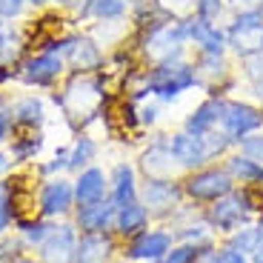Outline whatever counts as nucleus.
Returning <instances> with one entry per match:
<instances>
[{"label": "nucleus", "mask_w": 263, "mask_h": 263, "mask_svg": "<svg viewBox=\"0 0 263 263\" xmlns=\"http://www.w3.org/2000/svg\"><path fill=\"white\" fill-rule=\"evenodd\" d=\"M140 40H138V52L149 60L152 66L163 63V60H178L186 58L189 49V26L186 17H160L158 23H152L146 29H138Z\"/></svg>", "instance_id": "nucleus-1"}, {"label": "nucleus", "mask_w": 263, "mask_h": 263, "mask_svg": "<svg viewBox=\"0 0 263 263\" xmlns=\"http://www.w3.org/2000/svg\"><path fill=\"white\" fill-rule=\"evenodd\" d=\"M197 72H195V60L178 58V60H163L155 63L143 72V89L149 98L160 100V103H172L180 95L197 89Z\"/></svg>", "instance_id": "nucleus-2"}, {"label": "nucleus", "mask_w": 263, "mask_h": 263, "mask_svg": "<svg viewBox=\"0 0 263 263\" xmlns=\"http://www.w3.org/2000/svg\"><path fill=\"white\" fill-rule=\"evenodd\" d=\"M60 106L72 120H78L80 126L92 123L95 118H100V106L106 100L103 80L95 72H74L66 80L63 95H60Z\"/></svg>", "instance_id": "nucleus-3"}, {"label": "nucleus", "mask_w": 263, "mask_h": 263, "mask_svg": "<svg viewBox=\"0 0 263 263\" xmlns=\"http://www.w3.org/2000/svg\"><path fill=\"white\" fill-rule=\"evenodd\" d=\"M226 46L235 58H252L263 54V0L255 6L237 9L226 23Z\"/></svg>", "instance_id": "nucleus-4"}, {"label": "nucleus", "mask_w": 263, "mask_h": 263, "mask_svg": "<svg viewBox=\"0 0 263 263\" xmlns=\"http://www.w3.org/2000/svg\"><path fill=\"white\" fill-rule=\"evenodd\" d=\"M255 209H257V203H255V195H252L249 186H240V189L235 186L229 195H223L220 200L206 206L203 217L209 220L215 235H232L235 229L249 223V217Z\"/></svg>", "instance_id": "nucleus-5"}, {"label": "nucleus", "mask_w": 263, "mask_h": 263, "mask_svg": "<svg viewBox=\"0 0 263 263\" xmlns=\"http://www.w3.org/2000/svg\"><path fill=\"white\" fill-rule=\"evenodd\" d=\"M180 186H183L186 200H192V203H215L223 195H229L237 183L229 172H226V166L209 163V166H200L195 172H186Z\"/></svg>", "instance_id": "nucleus-6"}, {"label": "nucleus", "mask_w": 263, "mask_h": 263, "mask_svg": "<svg viewBox=\"0 0 263 263\" xmlns=\"http://www.w3.org/2000/svg\"><path fill=\"white\" fill-rule=\"evenodd\" d=\"M220 129H223V135L237 146L243 138L263 132V106L249 103V100H232L229 98L223 120H220Z\"/></svg>", "instance_id": "nucleus-7"}, {"label": "nucleus", "mask_w": 263, "mask_h": 263, "mask_svg": "<svg viewBox=\"0 0 263 263\" xmlns=\"http://www.w3.org/2000/svg\"><path fill=\"white\" fill-rule=\"evenodd\" d=\"M186 195H183V186L178 180H146L143 189H140V203L146 206L152 217H172L175 212L183 206Z\"/></svg>", "instance_id": "nucleus-8"}, {"label": "nucleus", "mask_w": 263, "mask_h": 263, "mask_svg": "<svg viewBox=\"0 0 263 263\" xmlns=\"http://www.w3.org/2000/svg\"><path fill=\"white\" fill-rule=\"evenodd\" d=\"M66 72V60L54 52H34L17 66V78L26 86H52Z\"/></svg>", "instance_id": "nucleus-9"}, {"label": "nucleus", "mask_w": 263, "mask_h": 263, "mask_svg": "<svg viewBox=\"0 0 263 263\" xmlns=\"http://www.w3.org/2000/svg\"><path fill=\"white\" fill-rule=\"evenodd\" d=\"M195 72L200 89H206L209 95H226V89L235 86L226 54H195Z\"/></svg>", "instance_id": "nucleus-10"}, {"label": "nucleus", "mask_w": 263, "mask_h": 263, "mask_svg": "<svg viewBox=\"0 0 263 263\" xmlns=\"http://www.w3.org/2000/svg\"><path fill=\"white\" fill-rule=\"evenodd\" d=\"M175 246V235L166 229H146L129 240L126 257L135 263H160Z\"/></svg>", "instance_id": "nucleus-11"}, {"label": "nucleus", "mask_w": 263, "mask_h": 263, "mask_svg": "<svg viewBox=\"0 0 263 263\" xmlns=\"http://www.w3.org/2000/svg\"><path fill=\"white\" fill-rule=\"evenodd\" d=\"M78 226L74 223H60L52 226L46 240L37 246L40 249V263H74L78 255Z\"/></svg>", "instance_id": "nucleus-12"}, {"label": "nucleus", "mask_w": 263, "mask_h": 263, "mask_svg": "<svg viewBox=\"0 0 263 263\" xmlns=\"http://www.w3.org/2000/svg\"><path fill=\"white\" fill-rule=\"evenodd\" d=\"M169 149H172V158L175 163L180 166V172H195L200 166H209L212 158L209 152H206V140L203 135L197 138V135H189V132H175L169 135Z\"/></svg>", "instance_id": "nucleus-13"}, {"label": "nucleus", "mask_w": 263, "mask_h": 263, "mask_svg": "<svg viewBox=\"0 0 263 263\" xmlns=\"http://www.w3.org/2000/svg\"><path fill=\"white\" fill-rule=\"evenodd\" d=\"M186 26H189V46L195 49V54H226V29L220 23H209L203 17H195L189 14L186 17Z\"/></svg>", "instance_id": "nucleus-14"}, {"label": "nucleus", "mask_w": 263, "mask_h": 263, "mask_svg": "<svg viewBox=\"0 0 263 263\" xmlns=\"http://www.w3.org/2000/svg\"><path fill=\"white\" fill-rule=\"evenodd\" d=\"M226 103H229L226 95H209L203 103H197L195 109L189 112V118L183 120V132H189V135H197V138H200V135H209V132L220 129Z\"/></svg>", "instance_id": "nucleus-15"}, {"label": "nucleus", "mask_w": 263, "mask_h": 263, "mask_svg": "<svg viewBox=\"0 0 263 263\" xmlns=\"http://www.w3.org/2000/svg\"><path fill=\"white\" fill-rule=\"evenodd\" d=\"M140 169H143L146 180H172L180 172V166L175 163L169 149V138L152 140L149 149L140 152Z\"/></svg>", "instance_id": "nucleus-16"}, {"label": "nucleus", "mask_w": 263, "mask_h": 263, "mask_svg": "<svg viewBox=\"0 0 263 263\" xmlns=\"http://www.w3.org/2000/svg\"><path fill=\"white\" fill-rule=\"evenodd\" d=\"M40 215L43 217H63L74 209V186L66 178H52L40 189Z\"/></svg>", "instance_id": "nucleus-17"}, {"label": "nucleus", "mask_w": 263, "mask_h": 263, "mask_svg": "<svg viewBox=\"0 0 263 263\" xmlns=\"http://www.w3.org/2000/svg\"><path fill=\"white\" fill-rule=\"evenodd\" d=\"M109 200V175L100 166H86L74 180V209Z\"/></svg>", "instance_id": "nucleus-18"}, {"label": "nucleus", "mask_w": 263, "mask_h": 263, "mask_svg": "<svg viewBox=\"0 0 263 263\" xmlns=\"http://www.w3.org/2000/svg\"><path fill=\"white\" fill-rule=\"evenodd\" d=\"M109 200H112L115 209H123V206L140 200V189H138V172L135 166L120 160L112 169V178H109Z\"/></svg>", "instance_id": "nucleus-19"}, {"label": "nucleus", "mask_w": 263, "mask_h": 263, "mask_svg": "<svg viewBox=\"0 0 263 263\" xmlns=\"http://www.w3.org/2000/svg\"><path fill=\"white\" fill-rule=\"evenodd\" d=\"M115 240L109 232H89L78 237V255L74 263H112Z\"/></svg>", "instance_id": "nucleus-20"}, {"label": "nucleus", "mask_w": 263, "mask_h": 263, "mask_svg": "<svg viewBox=\"0 0 263 263\" xmlns=\"http://www.w3.org/2000/svg\"><path fill=\"white\" fill-rule=\"evenodd\" d=\"M9 118H12V129H40L43 120H46V109H43V100L26 95V98H17L14 103H9Z\"/></svg>", "instance_id": "nucleus-21"}, {"label": "nucleus", "mask_w": 263, "mask_h": 263, "mask_svg": "<svg viewBox=\"0 0 263 263\" xmlns=\"http://www.w3.org/2000/svg\"><path fill=\"white\" fill-rule=\"evenodd\" d=\"M115 206L112 200H103V203H95V206H80L78 215H74V226L78 232L89 235V232H109L115 229Z\"/></svg>", "instance_id": "nucleus-22"}, {"label": "nucleus", "mask_w": 263, "mask_h": 263, "mask_svg": "<svg viewBox=\"0 0 263 263\" xmlns=\"http://www.w3.org/2000/svg\"><path fill=\"white\" fill-rule=\"evenodd\" d=\"M223 166L232 178H235V183L249 186V189H255V186L263 189V163L252 160L249 155H243V152H229Z\"/></svg>", "instance_id": "nucleus-23"}, {"label": "nucleus", "mask_w": 263, "mask_h": 263, "mask_svg": "<svg viewBox=\"0 0 263 263\" xmlns=\"http://www.w3.org/2000/svg\"><path fill=\"white\" fill-rule=\"evenodd\" d=\"M149 220H152V215L146 212V206L140 203V200H135V203H129V206L115 212V232H118L120 237H129L132 240L135 235L149 229Z\"/></svg>", "instance_id": "nucleus-24"}, {"label": "nucleus", "mask_w": 263, "mask_h": 263, "mask_svg": "<svg viewBox=\"0 0 263 263\" xmlns=\"http://www.w3.org/2000/svg\"><path fill=\"white\" fill-rule=\"evenodd\" d=\"M129 12L126 0H83V6H78L80 17H95L100 23H120Z\"/></svg>", "instance_id": "nucleus-25"}, {"label": "nucleus", "mask_w": 263, "mask_h": 263, "mask_svg": "<svg viewBox=\"0 0 263 263\" xmlns=\"http://www.w3.org/2000/svg\"><path fill=\"white\" fill-rule=\"evenodd\" d=\"M263 243V223H246L240 229H235L232 235H226V246L243 252V255L255 257V252Z\"/></svg>", "instance_id": "nucleus-26"}, {"label": "nucleus", "mask_w": 263, "mask_h": 263, "mask_svg": "<svg viewBox=\"0 0 263 263\" xmlns=\"http://www.w3.org/2000/svg\"><path fill=\"white\" fill-rule=\"evenodd\" d=\"M95 158H98V140H92L89 135L74 138V143L69 146V169L83 172L86 166H92Z\"/></svg>", "instance_id": "nucleus-27"}, {"label": "nucleus", "mask_w": 263, "mask_h": 263, "mask_svg": "<svg viewBox=\"0 0 263 263\" xmlns=\"http://www.w3.org/2000/svg\"><path fill=\"white\" fill-rule=\"evenodd\" d=\"M40 146H43V138H40V135H17V138L12 140L9 155H12L14 163H26V160L37 158Z\"/></svg>", "instance_id": "nucleus-28"}, {"label": "nucleus", "mask_w": 263, "mask_h": 263, "mask_svg": "<svg viewBox=\"0 0 263 263\" xmlns=\"http://www.w3.org/2000/svg\"><path fill=\"white\" fill-rule=\"evenodd\" d=\"M17 229H20V235H23V243L40 246L46 240V235L52 232V226L43 223V220H17Z\"/></svg>", "instance_id": "nucleus-29"}, {"label": "nucleus", "mask_w": 263, "mask_h": 263, "mask_svg": "<svg viewBox=\"0 0 263 263\" xmlns=\"http://www.w3.org/2000/svg\"><path fill=\"white\" fill-rule=\"evenodd\" d=\"M226 12V0H195V17H203L209 23H220Z\"/></svg>", "instance_id": "nucleus-30"}, {"label": "nucleus", "mask_w": 263, "mask_h": 263, "mask_svg": "<svg viewBox=\"0 0 263 263\" xmlns=\"http://www.w3.org/2000/svg\"><path fill=\"white\" fill-rule=\"evenodd\" d=\"M203 246H192V243H175L169 249V255L163 257L160 263H195L197 255H200Z\"/></svg>", "instance_id": "nucleus-31"}, {"label": "nucleus", "mask_w": 263, "mask_h": 263, "mask_svg": "<svg viewBox=\"0 0 263 263\" xmlns=\"http://www.w3.org/2000/svg\"><path fill=\"white\" fill-rule=\"evenodd\" d=\"M237 152H243V155H249L252 160L263 163V132H257V135H249V138H243L240 143H237Z\"/></svg>", "instance_id": "nucleus-32"}, {"label": "nucleus", "mask_w": 263, "mask_h": 263, "mask_svg": "<svg viewBox=\"0 0 263 263\" xmlns=\"http://www.w3.org/2000/svg\"><path fill=\"white\" fill-rule=\"evenodd\" d=\"M240 72H243V78L249 80V83H257V80H263V54H252V58H243L240 60Z\"/></svg>", "instance_id": "nucleus-33"}, {"label": "nucleus", "mask_w": 263, "mask_h": 263, "mask_svg": "<svg viewBox=\"0 0 263 263\" xmlns=\"http://www.w3.org/2000/svg\"><path fill=\"white\" fill-rule=\"evenodd\" d=\"M212 263H249V255L232 249V246H220V249L215 246V257H212Z\"/></svg>", "instance_id": "nucleus-34"}, {"label": "nucleus", "mask_w": 263, "mask_h": 263, "mask_svg": "<svg viewBox=\"0 0 263 263\" xmlns=\"http://www.w3.org/2000/svg\"><path fill=\"white\" fill-rule=\"evenodd\" d=\"M60 169H69V149H66V146L54 152V158L49 160V163L40 166V172H43V175H54V172H60Z\"/></svg>", "instance_id": "nucleus-35"}, {"label": "nucleus", "mask_w": 263, "mask_h": 263, "mask_svg": "<svg viewBox=\"0 0 263 263\" xmlns=\"http://www.w3.org/2000/svg\"><path fill=\"white\" fill-rule=\"evenodd\" d=\"M26 6H29L26 0H0V20H14V17H20Z\"/></svg>", "instance_id": "nucleus-36"}, {"label": "nucleus", "mask_w": 263, "mask_h": 263, "mask_svg": "<svg viewBox=\"0 0 263 263\" xmlns=\"http://www.w3.org/2000/svg\"><path fill=\"white\" fill-rule=\"evenodd\" d=\"M158 115H160V100L152 98V103H143V106L138 109V123L152 126L155 120H158Z\"/></svg>", "instance_id": "nucleus-37"}, {"label": "nucleus", "mask_w": 263, "mask_h": 263, "mask_svg": "<svg viewBox=\"0 0 263 263\" xmlns=\"http://www.w3.org/2000/svg\"><path fill=\"white\" fill-rule=\"evenodd\" d=\"M12 217L14 212H12V192H9V195L0 197V235H6V229L12 226Z\"/></svg>", "instance_id": "nucleus-38"}, {"label": "nucleus", "mask_w": 263, "mask_h": 263, "mask_svg": "<svg viewBox=\"0 0 263 263\" xmlns=\"http://www.w3.org/2000/svg\"><path fill=\"white\" fill-rule=\"evenodd\" d=\"M12 46H14L12 32H3V29H0V63H9V60L14 58V54H12Z\"/></svg>", "instance_id": "nucleus-39"}, {"label": "nucleus", "mask_w": 263, "mask_h": 263, "mask_svg": "<svg viewBox=\"0 0 263 263\" xmlns=\"http://www.w3.org/2000/svg\"><path fill=\"white\" fill-rule=\"evenodd\" d=\"M9 132H12V118H9V109L0 112V143L9 138Z\"/></svg>", "instance_id": "nucleus-40"}, {"label": "nucleus", "mask_w": 263, "mask_h": 263, "mask_svg": "<svg viewBox=\"0 0 263 263\" xmlns=\"http://www.w3.org/2000/svg\"><path fill=\"white\" fill-rule=\"evenodd\" d=\"M14 74H17V69H12L9 63H0V83H6V80H12Z\"/></svg>", "instance_id": "nucleus-41"}, {"label": "nucleus", "mask_w": 263, "mask_h": 263, "mask_svg": "<svg viewBox=\"0 0 263 263\" xmlns=\"http://www.w3.org/2000/svg\"><path fill=\"white\" fill-rule=\"evenodd\" d=\"M12 155H9V152H0V175H6L9 169H12Z\"/></svg>", "instance_id": "nucleus-42"}, {"label": "nucleus", "mask_w": 263, "mask_h": 263, "mask_svg": "<svg viewBox=\"0 0 263 263\" xmlns=\"http://www.w3.org/2000/svg\"><path fill=\"white\" fill-rule=\"evenodd\" d=\"M52 3H58V6H80L83 0H52Z\"/></svg>", "instance_id": "nucleus-43"}, {"label": "nucleus", "mask_w": 263, "mask_h": 263, "mask_svg": "<svg viewBox=\"0 0 263 263\" xmlns=\"http://www.w3.org/2000/svg\"><path fill=\"white\" fill-rule=\"evenodd\" d=\"M29 6H34V9H40V6H46V3H52V0H26Z\"/></svg>", "instance_id": "nucleus-44"}, {"label": "nucleus", "mask_w": 263, "mask_h": 263, "mask_svg": "<svg viewBox=\"0 0 263 263\" xmlns=\"http://www.w3.org/2000/svg\"><path fill=\"white\" fill-rule=\"evenodd\" d=\"M255 263H263V243H260V249L255 252Z\"/></svg>", "instance_id": "nucleus-45"}, {"label": "nucleus", "mask_w": 263, "mask_h": 263, "mask_svg": "<svg viewBox=\"0 0 263 263\" xmlns=\"http://www.w3.org/2000/svg\"><path fill=\"white\" fill-rule=\"evenodd\" d=\"M9 192H12V189H9V186L3 183V180H0V197H3V195H9Z\"/></svg>", "instance_id": "nucleus-46"}, {"label": "nucleus", "mask_w": 263, "mask_h": 263, "mask_svg": "<svg viewBox=\"0 0 263 263\" xmlns=\"http://www.w3.org/2000/svg\"><path fill=\"white\" fill-rule=\"evenodd\" d=\"M126 3H129V6H138V3H140V0H126Z\"/></svg>", "instance_id": "nucleus-47"}, {"label": "nucleus", "mask_w": 263, "mask_h": 263, "mask_svg": "<svg viewBox=\"0 0 263 263\" xmlns=\"http://www.w3.org/2000/svg\"><path fill=\"white\" fill-rule=\"evenodd\" d=\"M14 263H34V260H26V257H20V260H14Z\"/></svg>", "instance_id": "nucleus-48"}, {"label": "nucleus", "mask_w": 263, "mask_h": 263, "mask_svg": "<svg viewBox=\"0 0 263 263\" xmlns=\"http://www.w3.org/2000/svg\"><path fill=\"white\" fill-rule=\"evenodd\" d=\"M0 29H3V20H0Z\"/></svg>", "instance_id": "nucleus-49"}]
</instances>
